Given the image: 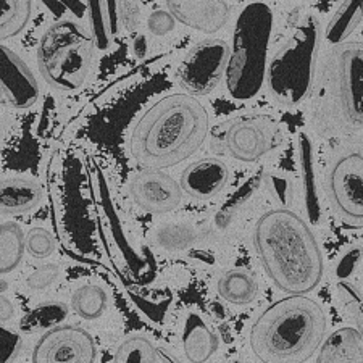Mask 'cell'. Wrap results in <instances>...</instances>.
I'll return each mask as SVG.
<instances>
[{
    "label": "cell",
    "mask_w": 363,
    "mask_h": 363,
    "mask_svg": "<svg viewBox=\"0 0 363 363\" xmlns=\"http://www.w3.org/2000/svg\"><path fill=\"white\" fill-rule=\"evenodd\" d=\"M254 245L268 278L286 294L307 296L323 279L320 244L307 221L294 210H267L257 220Z\"/></svg>",
    "instance_id": "6da1fadb"
},
{
    "label": "cell",
    "mask_w": 363,
    "mask_h": 363,
    "mask_svg": "<svg viewBox=\"0 0 363 363\" xmlns=\"http://www.w3.org/2000/svg\"><path fill=\"white\" fill-rule=\"evenodd\" d=\"M208 130V112L199 99L169 94L136 123L130 140L131 155L147 169L177 167L202 147Z\"/></svg>",
    "instance_id": "7a4b0ae2"
},
{
    "label": "cell",
    "mask_w": 363,
    "mask_h": 363,
    "mask_svg": "<svg viewBox=\"0 0 363 363\" xmlns=\"http://www.w3.org/2000/svg\"><path fill=\"white\" fill-rule=\"evenodd\" d=\"M326 315L307 296H289L268 306L250 328V349L262 363H306L323 345Z\"/></svg>",
    "instance_id": "3957f363"
},
{
    "label": "cell",
    "mask_w": 363,
    "mask_h": 363,
    "mask_svg": "<svg viewBox=\"0 0 363 363\" xmlns=\"http://www.w3.org/2000/svg\"><path fill=\"white\" fill-rule=\"evenodd\" d=\"M272 31L270 5L252 2L239 13L225 74L228 92L236 101L255 97L265 83Z\"/></svg>",
    "instance_id": "277c9868"
},
{
    "label": "cell",
    "mask_w": 363,
    "mask_h": 363,
    "mask_svg": "<svg viewBox=\"0 0 363 363\" xmlns=\"http://www.w3.org/2000/svg\"><path fill=\"white\" fill-rule=\"evenodd\" d=\"M96 50L91 31L73 20H58L45 29L38 44L40 76L54 89H79L91 73Z\"/></svg>",
    "instance_id": "5b68a950"
},
{
    "label": "cell",
    "mask_w": 363,
    "mask_h": 363,
    "mask_svg": "<svg viewBox=\"0 0 363 363\" xmlns=\"http://www.w3.org/2000/svg\"><path fill=\"white\" fill-rule=\"evenodd\" d=\"M321 40L317 16H307L268 63V91L279 104L294 107L306 101L313 86Z\"/></svg>",
    "instance_id": "8992f818"
},
{
    "label": "cell",
    "mask_w": 363,
    "mask_h": 363,
    "mask_svg": "<svg viewBox=\"0 0 363 363\" xmlns=\"http://www.w3.org/2000/svg\"><path fill=\"white\" fill-rule=\"evenodd\" d=\"M326 81L337 125L345 131L363 130V43L350 40L331 52Z\"/></svg>",
    "instance_id": "52a82bcc"
},
{
    "label": "cell",
    "mask_w": 363,
    "mask_h": 363,
    "mask_svg": "<svg viewBox=\"0 0 363 363\" xmlns=\"http://www.w3.org/2000/svg\"><path fill=\"white\" fill-rule=\"evenodd\" d=\"M326 191L339 218L352 228H363V140L345 144L333 157Z\"/></svg>",
    "instance_id": "ba28073f"
},
{
    "label": "cell",
    "mask_w": 363,
    "mask_h": 363,
    "mask_svg": "<svg viewBox=\"0 0 363 363\" xmlns=\"http://www.w3.org/2000/svg\"><path fill=\"white\" fill-rule=\"evenodd\" d=\"M230 45L221 39H207L187 52L178 68V84L192 97L207 96L226 74Z\"/></svg>",
    "instance_id": "9c48e42d"
},
{
    "label": "cell",
    "mask_w": 363,
    "mask_h": 363,
    "mask_svg": "<svg viewBox=\"0 0 363 363\" xmlns=\"http://www.w3.org/2000/svg\"><path fill=\"white\" fill-rule=\"evenodd\" d=\"M281 143V130L270 115H242L226 126L223 144L233 159L259 162Z\"/></svg>",
    "instance_id": "30bf717a"
},
{
    "label": "cell",
    "mask_w": 363,
    "mask_h": 363,
    "mask_svg": "<svg viewBox=\"0 0 363 363\" xmlns=\"http://www.w3.org/2000/svg\"><path fill=\"white\" fill-rule=\"evenodd\" d=\"M92 335L76 325H62L44 333L34 345L33 363H96Z\"/></svg>",
    "instance_id": "8fae6325"
},
{
    "label": "cell",
    "mask_w": 363,
    "mask_h": 363,
    "mask_svg": "<svg viewBox=\"0 0 363 363\" xmlns=\"http://www.w3.org/2000/svg\"><path fill=\"white\" fill-rule=\"evenodd\" d=\"M130 192L133 201L144 212L154 215L173 212L183 199V189L178 181L159 169H145L138 173L131 181Z\"/></svg>",
    "instance_id": "7c38bea8"
},
{
    "label": "cell",
    "mask_w": 363,
    "mask_h": 363,
    "mask_svg": "<svg viewBox=\"0 0 363 363\" xmlns=\"http://www.w3.org/2000/svg\"><path fill=\"white\" fill-rule=\"evenodd\" d=\"M0 91L11 108H29L38 102L40 87L25 60L0 44Z\"/></svg>",
    "instance_id": "4fadbf2b"
},
{
    "label": "cell",
    "mask_w": 363,
    "mask_h": 363,
    "mask_svg": "<svg viewBox=\"0 0 363 363\" xmlns=\"http://www.w3.org/2000/svg\"><path fill=\"white\" fill-rule=\"evenodd\" d=\"M230 169L220 159H202L187 167L181 174V189L197 201H208L225 189Z\"/></svg>",
    "instance_id": "5bb4252c"
},
{
    "label": "cell",
    "mask_w": 363,
    "mask_h": 363,
    "mask_svg": "<svg viewBox=\"0 0 363 363\" xmlns=\"http://www.w3.org/2000/svg\"><path fill=\"white\" fill-rule=\"evenodd\" d=\"M167 9L173 18L184 26L205 34L220 31L230 18L231 7L228 2H189L168 0Z\"/></svg>",
    "instance_id": "9a60e30c"
},
{
    "label": "cell",
    "mask_w": 363,
    "mask_h": 363,
    "mask_svg": "<svg viewBox=\"0 0 363 363\" xmlns=\"http://www.w3.org/2000/svg\"><path fill=\"white\" fill-rule=\"evenodd\" d=\"M296 163L298 181H301L298 186H301L303 213H306L308 223L320 225L323 220V207H321L317 173H315L313 143L307 133H301L297 136Z\"/></svg>",
    "instance_id": "2e32d148"
},
{
    "label": "cell",
    "mask_w": 363,
    "mask_h": 363,
    "mask_svg": "<svg viewBox=\"0 0 363 363\" xmlns=\"http://www.w3.org/2000/svg\"><path fill=\"white\" fill-rule=\"evenodd\" d=\"M43 189L33 179L10 178L0 181V215H25L40 203Z\"/></svg>",
    "instance_id": "e0dca14e"
},
{
    "label": "cell",
    "mask_w": 363,
    "mask_h": 363,
    "mask_svg": "<svg viewBox=\"0 0 363 363\" xmlns=\"http://www.w3.org/2000/svg\"><path fill=\"white\" fill-rule=\"evenodd\" d=\"M184 355L191 363H205L215 355L218 349V337L199 313H189L183 326Z\"/></svg>",
    "instance_id": "ac0fdd59"
},
{
    "label": "cell",
    "mask_w": 363,
    "mask_h": 363,
    "mask_svg": "<svg viewBox=\"0 0 363 363\" xmlns=\"http://www.w3.org/2000/svg\"><path fill=\"white\" fill-rule=\"evenodd\" d=\"M315 363H363V341L355 328L344 326L331 333Z\"/></svg>",
    "instance_id": "d6986e66"
},
{
    "label": "cell",
    "mask_w": 363,
    "mask_h": 363,
    "mask_svg": "<svg viewBox=\"0 0 363 363\" xmlns=\"http://www.w3.org/2000/svg\"><path fill=\"white\" fill-rule=\"evenodd\" d=\"M91 34L99 50H107L113 44L116 26H118V11L116 2L92 0L87 2Z\"/></svg>",
    "instance_id": "ffe728a7"
},
{
    "label": "cell",
    "mask_w": 363,
    "mask_h": 363,
    "mask_svg": "<svg viewBox=\"0 0 363 363\" xmlns=\"http://www.w3.org/2000/svg\"><path fill=\"white\" fill-rule=\"evenodd\" d=\"M220 297L233 306H249L259 296V283L255 277L245 270H230L216 284Z\"/></svg>",
    "instance_id": "44dd1931"
},
{
    "label": "cell",
    "mask_w": 363,
    "mask_h": 363,
    "mask_svg": "<svg viewBox=\"0 0 363 363\" xmlns=\"http://www.w3.org/2000/svg\"><path fill=\"white\" fill-rule=\"evenodd\" d=\"M69 308L65 302L47 301L40 302L20 321V330L26 335H36V333H47L57 326H62L67 320Z\"/></svg>",
    "instance_id": "7402d4cb"
},
{
    "label": "cell",
    "mask_w": 363,
    "mask_h": 363,
    "mask_svg": "<svg viewBox=\"0 0 363 363\" xmlns=\"http://www.w3.org/2000/svg\"><path fill=\"white\" fill-rule=\"evenodd\" d=\"M26 254V234L15 221L0 225V274H9L21 265Z\"/></svg>",
    "instance_id": "603a6c76"
},
{
    "label": "cell",
    "mask_w": 363,
    "mask_h": 363,
    "mask_svg": "<svg viewBox=\"0 0 363 363\" xmlns=\"http://www.w3.org/2000/svg\"><path fill=\"white\" fill-rule=\"evenodd\" d=\"M363 20V0H350V2H342L341 7L336 10L326 26L325 38L328 44L341 45L347 38L352 34L357 26Z\"/></svg>",
    "instance_id": "cb8c5ba5"
},
{
    "label": "cell",
    "mask_w": 363,
    "mask_h": 363,
    "mask_svg": "<svg viewBox=\"0 0 363 363\" xmlns=\"http://www.w3.org/2000/svg\"><path fill=\"white\" fill-rule=\"evenodd\" d=\"M108 307V297L104 288L97 284H84L72 296V308L83 320L101 318Z\"/></svg>",
    "instance_id": "d4e9b609"
},
{
    "label": "cell",
    "mask_w": 363,
    "mask_h": 363,
    "mask_svg": "<svg viewBox=\"0 0 363 363\" xmlns=\"http://www.w3.org/2000/svg\"><path fill=\"white\" fill-rule=\"evenodd\" d=\"M31 2L0 0V40H7L25 31L31 20Z\"/></svg>",
    "instance_id": "484cf974"
},
{
    "label": "cell",
    "mask_w": 363,
    "mask_h": 363,
    "mask_svg": "<svg viewBox=\"0 0 363 363\" xmlns=\"http://www.w3.org/2000/svg\"><path fill=\"white\" fill-rule=\"evenodd\" d=\"M112 363H159V355L147 337L130 336L116 347Z\"/></svg>",
    "instance_id": "4316f807"
},
{
    "label": "cell",
    "mask_w": 363,
    "mask_h": 363,
    "mask_svg": "<svg viewBox=\"0 0 363 363\" xmlns=\"http://www.w3.org/2000/svg\"><path fill=\"white\" fill-rule=\"evenodd\" d=\"M336 294L347 312V317L354 321L355 330L363 341V294L347 281H341L336 284Z\"/></svg>",
    "instance_id": "83f0119b"
},
{
    "label": "cell",
    "mask_w": 363,
    "mask_h": 363,
    "mask_svg": "<svg viewBox=\"0 0 363 363\" xmlns=\"http://www.w3.org/2000/svg\"><path fill=\"white\" fill-rule=\"evenodd\" d=\"M55 241L52 234L44 228H33L26 234V252L34 259H47L54 254Z\"/></svg>",
    "instance_id": "f1b7e54d"
},
{
    "label": "cell",
    "mask_w": 363,
    "mask_h": 363,
    "mask_svg": "<svg viewBox=\"0 0 363 363\" xmlns=\"http://www.w3.org/2000/svg\"><path fill=\"white\" fill-rule=\"evenodd\" d=\"M23 347V337L18 331L0 323V363H15Z\"/></svg>",
    "instance_id": "f546056e"
},
{
    "label": "cell",
    "mask_w": 363,
    "mask_h": 363,
    "mask_svg": "<svg viewBox=\"0 0 363 363\" xmlns=\"http://www.w3.org/2000/svg\"><path fill=\"white\" fill-rule=\"evenodd\" d=\"M58 277H60V270L54 263H45V265H40L38 270H34L29 274L26 279V286L29 291L39 292L49 289L52 284L57 283Z\"/></svg>",
    "instance_id": "4dcf8cb0"
},
{
    "label": "cell",
    "mask_w": 363,
    "mask_h": 363,
    "mask_svg": "<svg viewBox=\"0 0 363 363\" xmlns=\"http://www.w3.org/2000/svg\"><path fill=\"white\" fill-rule=\"evenodd\" d=\"M174 25H177V20L168 10H157L150 13L147 20V29L154 36H167L168 33L173 31Z\"/></svg>",
    "instance_id": "1f68e13d"
},
{
    "label": "cell",
    "mask_w": 363,
    "mask_h": 363,
    "mask_svg": "<svg viewBox=\"0 0 363 363\" xmlns=\"http://www.w3.org/2000/svg\"><path fill=\"white\" fill-rule=\"evenodd\" d=\"M116 11H118V20L125 26L126 31L136 33L139 26L140 9L138 2H116Z\"/></svg>",
    "instance_id": "d6a6232c"
},
{
    "label": "cell",
    "mask_w": 363,
    "mask_h": 363,
    "mask_svg": "<svg viewBox=\"0 0 363 363\" xmlns=\"http://www.w3.org/2000/svg\"><path fill=\"white\" fill-rule=\"evenodd\" d=\"M363 257V250L360 247H352L349 249L345 254L341 257V260L337 263L336 273L339 278H347L349 274H352L355 267L359 265V262L362 260Z\"/></svg>",
    "instance_id": "836d02e7"
},
{
    "label": "cell",
    "mask_w": 363,
    "mask_h": 363,
    "mask_svg": "<svg viewBox=\"0 0 363 363\" xmlns=\"http://www.w3.org/2000/svg\"><path fill=\"white\" fill-rule=\"evenodd\" d=\"M15 312H16V308L13 306V302H11L9 297L0 296V323L10 321L15 317Z\"/></svg>",
    "instance_id": "e575fe53"
},
{
    "label": "cell",
    "mask_w": 363,
    "mask_h": 363,
    "mask_svg": "<svg viewBox=\"0 0 363 363\" xmlns=\"http://www.w3.org/2000/svg\"><path fill=\"white\" fill-rule=\"evenodd\" d=\"M133 54L138 58H143L147 54V38L144 34H136V38L133 40Z\"/></svg>",
    "instance_id": "d590c367"
},
{
    "label": "cell",
    "mask_w": 363,
    "mask_h": 363,
    "mask_svg": "<svg viewBox=\"0 0 363 363\" xmlns=\"http://www.w3.org/2000/svg\"><path fill=\"white\" fill-rule=\"evenodd\" d=\"M157 355H159L160 363H181L177 357L163 347H157Z\"/></svg>",
    "instance_id": "8d00e7d4"
},
{
    "label": "cell",
    "mask_w": 363,
    "mask_h": 363,
    "mask_svg": "<svg viewBox=\"0 0 363 363\" xmlns=\"http://www.w3.org/2000/svg\"><path fill=\"white\" fill-rule=\"evenodd\" d=\"M7 289H9V283L2 277H0V296H2Z\"/></svg>",
    "instance_id": "74e56055"
},
{
    "label": "cell",
    "mask_w": 363,
    "mask_h": 363,
    "mask_svg": "<svg viewBox=\"0 0 363 363\" xmlns=\"http://www.w3.org/2000/svg\"><path fill=\"white\" fill-rule=\"evenodd\" d=\"M2 104H7V102H5V99H4V94H2V91H0V105H2Z\"/></svg>",
    "instance_id": "f35d334b"
},
{
    "label": "cell",
    "mask_w": 363,
    "mask_h": 363,
    "mask_svg": "<svg viewBox=\"0 0 363 363\" xmlns=\"http://www.w3.org/2000/svg\"><path fill=\"white\" fill-rule=\"evenodd\" d=\"M231 363H241V362H238V360H236V362H231Z\"/></svg>",
    "instance_id": "ab89813d"
}]
</instances>
